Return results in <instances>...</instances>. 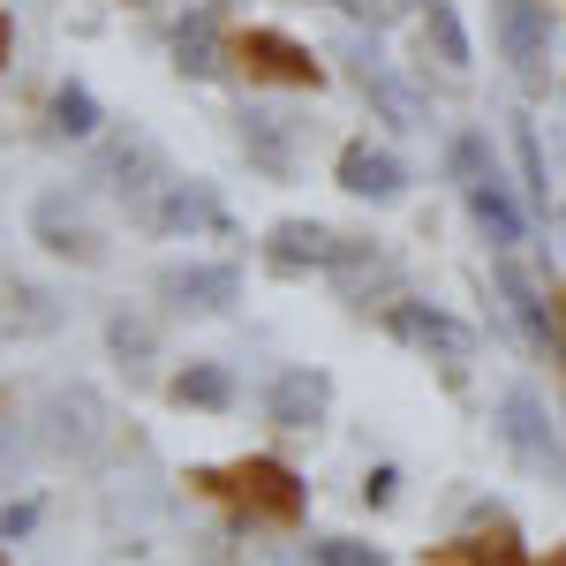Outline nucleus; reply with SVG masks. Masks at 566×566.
Instances as JSON below:
<instances>
[{
	"mask_svg": "<svg viewBox=\"0 0 566 566\" xmlns=\"http://www.w3.org/2000/svg\"><path fill=\"white\" fill-rule=\"evenodd\" d=\"M205 491H219L227 506H242V514H258V522H303V483L287 476L280 461H234V469H205Z\"/></svg>",
	"mask_w": 566,
	"mask_h": 566,
	"instance_id": "nucleus-1",
	"label": "nucleus"
},
{
	"mask_svg": "<svg viewBox=\"0 0 566 566\" xmlns=\"http://www.w3.org/2000/svg\"><path fill=\"white\" fill-rule=\"evenodd\" d=\"M386 333H392V340H408V348H423V355H446V363H461V355L476 348V333H469L461 317L431 310V303H392L386 310Z\"/></svg>",
	"mask_w": 566,
	"mask_h": 566,
	"instance_id": "nucleus-2",
	"label": "nucleus"
},
{
	"mask_svg": "<svg viewBox=\"0 0 566 566\" xmlns=\"http://www.w3.org/2000/svg\"><path fill=\"white\" fill-rule=\"evenodd\" d=\"M325 400H333V378H325V370H280L272 392H264V416H272L280 431H310V423L325 416Z\"/></svg>",
	"mask_w": 566,
	"mask_h": 566,
	"instance_id": "nucleus-3",
	"label": "nucleus"
},
{
	"mask_svg": "<svg viewBox=\"0 0 566 566\" xmlns=\"http://www.w3.org/2000/svg\"><path fill=\"white\" fill-rule=\"evenodd\" d=\"M234 53H242L250 76H272V84H317V61H310L295 39H280V31H250V39H234Z\"/></svg>",
	"mask_w": 566,
	"mask_h": 566,
	"instance_id": "nucleus-4",
	"label": "nucleus"
},
{
	"mask_svg": "<svg viewBox=\"0 0 566 566\" xmlns=\"http://www.w3.org/2000/svg\"><path fill=\"white\" fill-rule=\"evenodd\" d=\"M340 189L378 197V205H386V197H400V189H408V167L392 159L386 144H348V151H340Z\"/></svg>",
	"mask_w": 566,
	"mask_h": 566,
	"instance_id": "nucleus-5",
	"label": "nucleus"
},
{
	"mask_svg": "<svg viewBox=\"0 0 566 566\" xmlns=\"http://www.w3.org/2000/svg\"><path fill=\"white\" fill-rule=\"evenodd\" d=\"M167 295L181 310H227L242 295V272L234 264H181V272H167Z\"/></svg>",
	"mask_w": 566,
	"mask_h": 566,
	"instance_id": "nucleus-6",
	"label": "nucleus"
},
{
	"mask_svg": "<svg viewBox=\"0 0 566 566\" xmlns=\"http://www.w3.org/2000/svg\"><path fill=\"white\" fill-rule=\"evenodd\" d=\"M348 258V242L340 234H325V227H303V219H287V227H272V264H340Z\"/></svg>",
	"mask_w": 566,
	"mask_h": 566,
	"instance_id": "nucleus-7",
	"label": "nucleus"
},
{
	"mask_svg": "<svg viewBox=\"0 0 566 566\" xmlns=\"http://www.w3.org/2000/svg\"><path fill=\"white\" fill-rule=\"evenodd\" d=\"M499 39H506V53H514L522 69H544V45H552V23H544L536 8H522V0H506V15H499Z\"/></svg>",
	"mask_w": 566,
	"mask_h": 566,
	"instance_id": "nucleus-8",
	"label": "nucleus"
},
{
	"mask_svg": "<svg viewBox=\"0 0 566 566\" xmlns=\"http://www.w3.org/2000/svg\"><path fill=\"white\" fill-rule=\"evenodd\" d=\"M469 205H476V219H483V234H491V242H522V212H514V197L499 189V175L469 181Z\"/></svg>",
	"mask_w": 566,
	"mask_h": 566,
	"instance_id": "nucleus-9",
	"label": "nucleus"
},
{
	"mask_svg": "<svg viewBox=\"0 0 566 566\" xmlns=\"http://www.w3.org/2000/svg\"><path fill=\"white\" fill-rule=\"evenodd\" d=\"M175 400H181V408H227L234 386H227V370H219V363H189V370L175 378Z\"/></svg>",
	"mask_w": 566,
	"mask_h": 566,
	"instance_id": "nucleus-10",
	"label": "nucleus"
},
{
	"mask_svg": "<svg viewBox=\"0 0 566 566\" xmlns=\"http://www.w3.org/2000/svg\"><path fill=\"white\" fill-rule=\"evenodd\" d=\"M159 227H227V212L212 205V189H175L167 212H159Z\"/></svg>",
	"mask_w": 566,
	"mask_h": 566,
	"instance_id": "nucleus-11",
	"label": "nucleus"
},
{
	"mask_svg": "<svg viewBox=\"0 0 566 566\" xmlns=\"http://www.w3.org/2000/svg\"><path fill=\"white\" fill-rule=\"evenodd\" d=\"M53 129L61 136H91L98 129V98H91L84 84H61V98H53Z\"/></svg>",
	"mask_w": 566,
	"mask_h": 566,
	"instance_id": "nucleus-12",
	"label": "nucleus"
},
{
	"mask_svg": "<svg viewBox=\"0 0 566 566\" xmlns=\"http://www.w3.org/2000/svg\"><path fill=\"white\" fill-rule=\"evenodd\" d=\"M446 566H528V559H522V544L499 528V536H476V544H461V552H453Z\"/></svg>",
	"mask_w": 566,
	"mask_h": 566,
	"instance_id": "nucleus-13",
	"label": "nucleus"
},
{
	"mask_svg": "<svg viewBox=\"0 0 566 566\" xmlns=\"http://www.w3.org/2000/svg\"><path fill=\"white\" fill-rule=\"evenodd\" d=\"M310 559H317V566H386V552L348 544V536H325V544H310Z\"/></svg>",
	"mask_w": 566,
	"mask_h": 566,
	"instance_id": "nucleus-14",
	"label": "nucleus"
},
{
	"mask_svg": "<svg viewBox=\"0 0 566 566\" xmlns=\"http://www.w3.org/2000/svg\"><path fill=\"white\" fill-rule=\"evenodd\" d=\"M431 39L453 69H469V39H461V23H453V8H438V0H431Z\"/></svg>",
	"mask_w": 566,
	"mask_h": 566,
	"instance_id": "nucleus-15",
	"label": "nucleus"
},
{
	"mask_svg": "<svg viewBox=\"0 0 566 566\" xmlns=\"http://www.w3.org/2000/svg\"><path fill=\"white\" fill-rule=\"evenodd\" d=\"M23 528H31V506H8L0 514V536H23Z\"/></svg>",
	"mask_w": 566,
	"mask_h": 566,
	"instance_id": "nucleus-16",
	"label": "nucleus"
},
{
	"mask_svg": "<svg viewBox=\"0 0 566 566\" xmlns=\"http://www.w3.org/2000/svg\"><path fill=\"white\" fill-rule=\"evenodd\" d=\"M552 340H559V348H566V295H559V303H552Z\"/></svg>",
	"mask_w": 566,
	"mask_h": 566,
	"instance_id": "nucleus-17",
	"label": "nucleus"
},
{
	"mask_svg": "<svg viewBox=\"0 0 566 566\" xmlns=\"http://www.w3.org/2000/svg\"><path fill=\"white\" fill-rule=\"evenodd\" d=\"M0 45H8V23H0Z\"/></svg>",
	"mask_w": 566,
	"mask_h": 566,
	"instance_id": "nucleus-18",
	"label": "nucleus"
},
{
	"mask_svg": "<svg viewBox=\"0 0 566 566\" xmlns=\"http://www.w3.org/2000/svg\"><path fill=\"white\" fill-rule=\"evenodd\" d=\"M552 566H566V552H559V559H552Z\"/></svg>",
	"mask_w": 566,
	"mask_h": 566,
	"instance_id": "nucleus-19",
	"label": "nucleus"
}]
</instances>
